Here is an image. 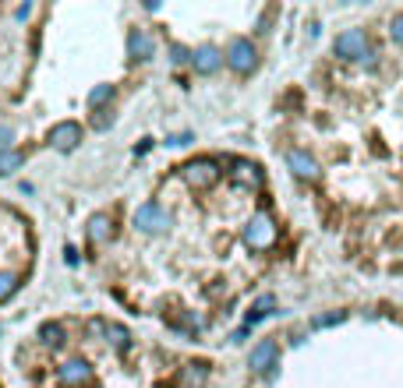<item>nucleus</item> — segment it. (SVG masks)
<instances>
[{"label":"nucleus","instance_id":"nucleus-1","mask_svg":"<svg viewBox=\"0 0 403 388\" xmlns=\"http://www.w3.org/2000/svg\"><path fill=\"white\" fill-rule=\"evenodd\" d=\"M333 50H336V57H343V60H357V64H372V57H375L365 28H347V32H340L336 43H333Z\"/></svg>","mask_w":403,"mask_h":388},{"label":"nucleus","instance_id":"nucleus-2","mask_svg":"<svg viewBox=\"0 0 403 388\" xmlns=\"http://www.w3.org/2000/svg\"><path fill=\"white\" fill-rule=\"evenodd\" d=\"M276 222H273V215L269 212H258V215H251L248 219V226H244V244L251 247V251H269L273 244H276Z\"/></svg>","mask_w":403,"mask_h":388},{"label":"nucleus","instance_id":"nucleus-3","mask_svg":"<svg viewBox=\"0 0 403 388\" xmlns=\"http://www.w3.org/2000/svg\"><path fill=\"white\" fill-rule=\"evenodd\" d=\"M170 212L163 208V205H156V201H145V205H138L135 208V230H142V233H149V237H156V233H167L170 230Z\"/></svg>","mask_w":403,"mask_h":388},{"label":"nucleus","instance_id":"nucleus-4","mask_svg":"<svg viewBox=\"0 0 403 388\" xmlns=\"http://www.w3.org/2000/svg\"><path fill=\"white\" fill-rule=\"evenodd\" d=\"M226 64H230L237 75H251V71L258 68V50H255V43L244 39V36H237V39L230 43V50H226Z\"/></svg>","mask_w":403,"mask_h":388},{"label":"nucleus","instance_id":"nucleus-5","mask_svg":"<svg viewBox=\"0 0 403 388\" xmlns=\"http://www.w3.org/2000/svg\"><path fill=\"white\" fill-rule=\"evenodd\" d=\"M57 382H61V388H85V385H93V367H89V360H82V357L64 360V364L57 367Z\"/></svg>","mask_w":403,"mask_h":388},{"label":"nucleus","instance_id":"nucleus-6","mask_svg":"<svg viewBox=\"0 0 403 388\" xmlns=\"http://www.w3.org/2000/svg\"><path fill=\"white\" fill-rule=\"evenodd\" d=\"M181 173H184V180H188L192 188H199V191L212 188V184L219 180V166H216L212 159H192Z\"/></svg>","mask_w":403,"mask_h":388},{"label":"nucleus","instance_id":"nucleus-7","mask_svg":"<svg viewBox=\"0 0 403 388\" xmlns=\"http://www.w3.org/2000/svg\"><path fill=\"white\" fill-rule=\"evenodd\" d=\"M46 141H50L57 152H71V149H78V141H82V127H78L75 120H61V124L50 127Z\"/></svg>","mask_w":403,"mask_h":388},{"label":"nucleus","instance_id":"nucleus-8","mask_svg":"<svg viewBox=\"0 0 403 388\" xmlns=\"http://www.w3.org/2000/svg\"><path fill=\"white\" fill-rule=\"evenodd\" d=\"M276 357H280V346H276L273 339H262V343L251 350V357H248V367H251L255 374H266L269 367H276Z\"/></svg>","mask_w":403,"mask_h":388},{"label":"nucleus","instance_id":"nucleus-9","mask_svg":"<svg viewBox=\"0 0 403 388\" xmlns=\"http://www.w3.org/2000/svg\"><path fill=\"white\" fill-rule=\"evenodd\" d=\"M287 166H291L294 177H301V180H315V177H318L315 156H308V152H301V149H291V152H287Z\"/></svg>","mask_w":403,"mask_h":388},{"label":"nucleus","instance_id":"nucleus-10","mask_svg":"<svg viewBox=\"0 0 403 388\" xmlns=\"http://www.w3.org/2000/svg\"><path fill=\"white\" fill-rule=\"evenodd\" d=\"M192 64H195V71H199V75H212V71H219L223 53H219L216 46H199V50L192 53Z\"/></svg>","mask_w":403,"mask_h":388},{"label":"nucleus","instance_id":"nucleus-11","mask_svg":"<svg viewBox=\"0 0 403 388\" xmlns=\"http://www.w3.org/2000/svg\"><path fill=\"white\" fill-rule=\"evenodd\" d=\"M127 57L131 60H149L152 57V36L142 32V28H131V36H127Z\"/></svg>","mask_w":403,"mask_h":388},{"label":"nucleus","instance_id":"nucleus-12","mask_svg":"<svg viewBox=\"0 0 403 388\" xmlns=\"http://www.w3.org/2000/svg\"><path fill=\"white\" fill-rule=\"evenodd\" d=\"M113 237V219L106 215V212H96L93 219H89V240L93 244H106Z\"/></svg>","mask_w":403,"mask_h":388},{"label":"nucleus","instance_id":"nucleus-13","mask_svg":"<svg viewBox=\"0 0 403 388\" xmlns=\"http://www.w3.org/2000/svg\"><path fill=\"white\" fill-rule=\"evenodd\" d=\"M234 180L244 184V188H258L262 184V170L255 163H248V159H237L234 163Z\"/></svg>","mask_w":403,"mask_h":388},{"label":"nucleus","instance_id":"nucleus-14","mask_svg":"<svg viewBox=\"0 0 403 388\" xmlns=\"http://www.w3.org/2000/svg\"><path fill=\"white\" fill-rule=\"evenodd\" d=\"M273 307H276V300H273V296H258V300H255V307L248 311V325H255V321H262L266 314H273Z\"/></svg>","mask_w":403,"mask_h":388},{"label":"nucleus","instance_id":"nucleus-15","mask_svg":"<svg viewBox=\"0 0 403 388\" xmlns=\"http://www.w3.org/2000/svg\"><path fill=\"white\" fill-rule=\"evenodd\" d=\"M39 339H43L46 346H61V343H64V328H61L57 321H46V325L39 328Z\"/></svg>","mask_w":403,"mask_h":388},{"label":"nucleus","instance_id":"nucleus-16","mask_svg":"<svg viewBox=\"0 0 403 388\" xmlns=\"http://www.w3.org/2000/svg\"><path fill=\"white\" fill-rule=\"evenodd\" d=\"M347 321V311H325V314H315V328H333V325H343Z\"/></svg>","mask_w":403,"mask_h":388},{"label":"nucleus","instance_id":"nucleus-17","mask_svg":"<svg viewBox=\"0 0 403 388\" xmlns=\"http://www.w3.org/2000/svg\"><path fill=\"white\" fill-rule=\"evenodd\" d=\"M21 163H25V156H21V152H14V149H11V152H0V177L14 173Z\"/></svg>","mask_w":403,"mask_h":388},{"label":"nucleus","instance_id":"nucleus-18","mask_svg":"<svg viewBox=\"0 0 403 388\" xmlns=\"http://www.w3.org/2000/svg\"><path fill=\"white\" fill-rule=\"evenodd\" d=\"M21 286V279H18V272H0V300H7V296H14Z\"/></svg>","mask_w":403,"mask_h":388},{"label":"nucleus","instance_id":"nucleus-19","mask_svg":"<svg viewBox=\"0 0 403 388\" xmlns=\"http://www.w3.org/2000/svg\"><path fill=\"white\" fill-rule=\"evenodd\" d=\"M106 339H113V346L124 353L127 350V343H131V335H127V328H120V325H106Z\"/></svg>","mask_w":403,"mask_h":388},{"label":"nucleus","instance_id":"nucleus-20","mask_svg":"<svg viewBox=\"0 0 403 388\" xmlns=\"http://www.w3.org/2000/svg\"><path fill=\"white\" fill-rule=\"evenodd\" d=\"M106 99H113V85H96V89L89 92V106H96V109H100Z\"/></svg>","mask_w":403,"mask_h":388},{"label":"nucleus","instance_id":"nucleus-21","mask_svg":"<svg viewBox=\"0 0 403 388\" xmlns=\"http://www.w3.org/2000/svg\"><path fill=\"white\" fill-rule=\"evenodd\" d=\"M110 124H113V113H110V109H96V117H93V127H96V131H106Z\"/></svg>","mask_w":403,"mask_h":388},{"label":"nucleus","instance_id":"nucleus-22","mask_svg":"<svg viewBox=\"0 0 403 388\" xmlns=\"http://www.w3.org/2000/svg\"><path fill=\"white\" fill-rule=\"evenodd\" d=\"M389 36H393V43H400L403 46V14L393 18V25H389Z\"/></svg>","mask_w":403,"mask_h":388},{"label":"nucleus","instance_id":"nucleus-23","mask_svg":"<svg viewBox=\"0 0 403 388\" xmlns=\"http://www.w3.org/2000/svg\"><path fill=\"white\" fill-rule=\"evenodd\" d=\"M202 378H205V364H192L184 371V382H202Z\"/></svg>","mask_w":403,"mask_h":388},{"label":"nucleus","instance_id":"nucleus-24","mask_svg":"<svg viewBox=\"0 0 403 388\" xmlns=\"http://www.w3.org/2000/svg\"><path fill=\"white\" fill-rule=\"evenodd\" d=\"M170 60H174V64H184V60H192V53H188L184 46H170Z\"/></svg>","mask_w":403,"mask_h":388},{"label":"nucleus","instance_id":"nucleus-25","mask_svg":"<svg viewBox=\"0 0 403 388\" xmlns=\"http://www.w3.org/2000/svg\"><path fill=\"white\" fill-rule=\"evenodd\" d=\"M11 141H14V131L11 127H0V152H11Z\"/></svg>","mask_w":403,"mask_h":388}]
</instances>
